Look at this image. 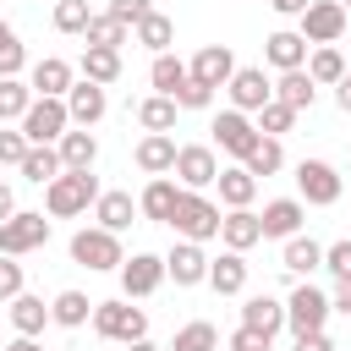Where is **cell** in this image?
<instances>
[{"label": "cell", "instance_id": "obj_1", "mask_svg": "<svg viewBox=\"0 0 351 351\" xmlns=\"http://www.w3.org/2000/svg\"><path fill=\"white\" fill-rule=\"evenodd\" d=\"M88 203H99V181H93V170H60V176L44 186V208H49L55 219L82 214Z\"/></svg>", "mask_w": 351, "mask_h": 351}, {"label": "cell", "instance_id": "obj_2", "mask_svg": "<svg viewBox=\"0 0 351 351\" xmlns=\"http://www.w3.org/2000/svg\"><path fill=\"white\" fill-rule=\"evenodd\" d=\"M93 329H99V340L132 346V340H148V313L132 307V302H99L93 307Z\"/></svg>", "mask_w": 351, "mask_h": 351}, {"label": "cell", "instance_id": "obj_3", "mask_svg": "<svg viewBox=\"0 0 351 351\" xmlns=\"http://www.w3.org/2000/svg\"><path fill=\"white\" fill-rule=\"evenodd\" d=\"M66 132H71V110H66V99H33V110L22 115V137H27L33 148L60 143Z\"/></svg>", "mask_w": 351, "mask_h": 351}, {"label": "cell", "instance_id": "obj_4", "mask_svg": "<svg viewBox=\"0 0 351 351\" xmlns=\"http://www.w3.org/2000/svg\"><path fill=\"white\" fill-rule=\"evenodd\" d=\"M219 219H225V214H219V203H208L203 192H181V203H176V219H170V225L181 230V241H197V247H203L208 236H219Z\"/></svg>", "mask_w": 351, "mask_h": 351}, {"label": "cell", "instance_id": "obj_5", "mask_svg": "<svg viewBox=\"0 0 351 351\" xmlns=\"http://www.w3.org/2000/svg\"><path fill=\"white\" fill-rule=\"evenodd\" d=\"M71 258L82 263V269H121L126 263V252H121V236L115 230H104V225H93V230H77L71 236Z\"/></svg>", "mask_w": 351, "mask_h": 351}, {"label": "cell", "instance_id": "obj_6", "mask_svg": "<svg viewBox=\"0 0 351 351\" xmlns=\"http://www.w3.org/2000/svg\"><path fill=\"white\" fill-rule=\"evenodd\" d=\"M329 313H335V307H329V296H324L318 285H296V291H291V302H285V324H291V335H296V340H302V335H318Z\"/></svg>", "mask_w": 351, "mask_h": 351}, {"label": "cell", "instance_id": "obj_7", "mask_svg": "<svg viewBox=\"0 0 351 351\" xmlns=\"http://www.w3.org/2000/svg\"><path fill=\"white\" fill-rule=\"evenodd\" d=\"M44 241H49V219L33 214V208H16V214L0 225V252H5V258H22V252H33V247H44Z\"/></svg>", "mask_w": 351, "mask_h": 351}, {"label": "cell", "instance_id": "obj_8", "mask_svg": "<svg viewBox=\"0 0 351 351\" xmlns=\"http://www.w3.org/2000/svg\"><path fill=\"white\" fill-rule=\"evenodd\" d=\"M225 88H230V110H241V115H258L263 104H274V82L263 77V66H236V77Z\"/></svg>", "mask_w": 351, "mask_h": 351}, {"label": "cell", "instance_id": "obj_9", "mask_svg": "<svg viewBox=\"0 0 351 351\" xmlns=\"http://www.w3.org/2000/svg\"><path fill=\"white\" fill-rule=\"evenodd\" d=\"M208 132H214V143H219V148H225L230 159H247V154H252V148L263 143V132H258V126H252V121H247L241 110H219Z\"/></svg>", "mask_w": 351, "mask_h": 351}, {"label": "cell", "instance_id": "obj_10", "mask_svg": "<svg viewBox=\"0 0 351 351\" xmlns=\"http://www.w3.org/2000/svg\"><path fill=\"white\" fill-rule=\"evenodd\" d=\"M296 186H302V197H307L313 208L340 203V176H335V165H324V159H302V165H296Z\"/></svg>", "mask_w": 351, "mask_h": 351}, {"label": "cell", "instance_id": "obj_11", "mask_svg": "<svg viewBox=\"0 0 351 351\" xmlns=\"http://www.w3.org/2000/svg\"><path fill=\"white\" fill-rule=\"evenodd\" d=\"M159 285H165V258H154V252H132V258L121 263V291H126V302L154 296Z\"/></svg>", "mask_w": 351, "mask_h": 351}, {"label": "cell", "instance_id": "obj_12", "mask_svg": "<svg viewBox=\"0 0 351 351\" xmlns=\"http://www.w3.org/2000/svg\"><path fill=\"white\" fill-rule=\"evenodd\" d=\"M340 33H346V5L340 0H313L302 11V38L307 44H335Z\"/></svg>", "mask_w": 351, "mask_h": 351}, {"label": "cell", "instance_id": "obj_13", "mask_svg": "<svg viewBox=\"0 0 351 351\" xmlns=\"http://www.w3.org/2000/svg\"><path fill=\"white\" fill-rule=\"evenodd\" d=\"M176 176H181V186H186V192H203V186H214V181H219V159H214V148H203V143H186V148L176 154Z\"/></svg>", "mask_w": 351, "mask_h": 351}, {"label": "cell", "instance_id": "obj_14", "mask_svg": "<svg viewBox=\"0 0 351 351\" xmlns=\"http://www.w3.org/2000/svg\"><path fill=\"white\" fill-rule=\"evenodd\" d=\"M186 71H192V82H203V88H225V82L236 77V55H230V44H203Z\"/></svg>", "mask_w": 351, "mask_h": 351}, {"label": "cell", "instance_id": "obj_15", "mask_svg": "<svg viewBox=\"0 0 351 351\" xmlns=\"http://www.w3.org/2000/svg\"><path fill=\"white\" fill-rule=\"evenodd\" d=\"M302 219H307V208H302L296 197H274V203H263V214H258L263 236H280V241L302 236Z\"/></svg>", "mask_w": 351, "mask_h": 351}, {"label": "cell", "instance_id": "obj_16", "mask_svg": "<svg viewBox=\"0 0 351 351\" xmlns=\"http://www.w3.org/2000/svg\"><path fill=\"white\" fill-rule=\"evenodd\" d=\"M165 274H170L176 285H203V280H208V258H203V247H197V241H176L170 258H165Z\"/></svg>", "mask_w": 351, "mask_h": 351}, {"label": "cell", "instance_id": "obj_17", "mask_svg": "<svg viewBox=\"0 0 351 351\" xmlns=\"http://www.w3.org/2000/svg\"><path fill=\"white\" fill-rule=\"evenodd\" d=\"M66 110H71V126H93V121H104V110H110V99H104V88L99 82H71V93H66Z\"/></svg>", "mask_w": 351, "mask_h": 351}, {"label": "cell", "instance_id": "obj_18", "mask_svg": "<svg viewBox=\"0 0 351 351\" xmlns=\"http://www.w3.org/2000/svg\"><path fill=\"white\" fill-rule=\"evenodd\" d=\"M181 192H186V186H176L170 176H154V181L143 186V197H137V208H143L148 219H159V225H170V219H176V203H181Z\"/></svg>", "mask_w": 351, "mask_h": 351}, {"label": "cell", "instance_id": "obj_19", "mask_svg": "<svg viewBox=\"0 0 351 351\" xmlns=\"http://www.w3.org/2000/svg\"><path fill=\"white\" fill-rule=\"evenodd\" d=\"M219 241H225L230 252H247V247H258V241H263V225H258V214H252V208H230V214L219 219Z\"/></svg>", "mask_w": 351, "mask_h": 351}, {"label": "cell", "instance_id": "obj_20", "mask_svg": "<svg viewBox=\"0 0 351 351\" xmlns=\"http://www.w3.org/2000/svg\"><path fill=\"white\" fill-rule=\"evenodd\" d=\"M263 55H269V66H280V71H302V66H307V38L280 27V33L263 38Z\"/></svg>", "mask_w": 351, "mask_h": 351}, {"label": "cell", "instance_id": "obj_21", "mask_svg": "<svg viewBox=\"0 0 351 351\" xmlns=\"http://www.w3.org/2000/svg\"><path fill=\"white\" fill-rule=\"evenodd\" d=\"M38 99H66L71 93V66L60 60V55H44L38 66H33V82H27Z\"/></svg>", "mask_w": 351, "mask_h": 351}, {"label": "cell", "instance_id": "obj_22", "mask_svg": "<svg viewBox=\"0 0 351 351\" xmlns=\"http://www.w3.org/2000/svg\"><path fill=\"white\" fill-rule=\"evenodd\" d=\"M241 324L274 340V335L285 329V302H274L269 291H263V296H247V307H241Z\"/></svg>", "mask_w": 351, "mask_h": 351}, {"label": "cell", "instance_id": "obj_23", "mask_svg": "<svg viewBox=\"0 0 351 351\" xmlns=\"http://www.w3.org/2000/svg\"><path fill=\"white\" fill-rule=\"evenodd\" d=\"M176 154H181V148H176L165 132H148V137L137 143V170H143V176H165V170H176Z\"/></svg>", "mask_w": 351, "mask_h": 351}, {"label": "cell", "instance_id": "obj_24", "mask_svg": "<svg viewBox=\"0 0 351 351\" xmlns=\"http://www.w3.org/2000/svg\"><path fill=\"white\" fill-rule=\"evenodd\" d=\"M214 186H219V203H225V208H247V203L258 197V176H252L247 165L219 170V181H214Z\"/></svg>", "mask_w": 351, "mask_h": 351}, {"label": "cell", "instance_id": "obj_25", "mask_svg": "<svg viewBox=\"0 0 351 351\" xmlns=\"http://www.w3.org/2000/svg\"><path fill=\"white\" fill-rule=\"evenodd\" d=\"M313 93H318V82L307 77V66H302V71H280V82H274V99H280V104H291L296 115H302V110H313Z\"/></svg>", "mask_w": 351, "mask_h": 351}, {"label": "cell", "instance_id": "obj_26", "mask_svg": "<svg viewBox=\"0 0 351 351\" xmlns=\"http://www.w3.org/2000/svg\"><path fill=\"white\" fill-rule=\"evenodd\" d=\"M55 154H60V165H66V170H93L99 143H93V132H88V126H77V132H66V137H60V148H55Z\"/></svg>", "mask_w": 351, "mask_h": 351}, {"label": "cell", "instance_id": "obj_27", "mask_svg": "<svg viewBox=\"0 0 351 351\" xmlns=\"http://www.w3.org/2000/svg\"><path fill=\"white\" fill-rule=\"evenodd\" d=\"M208 285H214L219 296H236V291L247 285V258H241V252H219V258L208 263Z\"/></svg>", "mask_w": 351, "mask_h": 351}, {"label": "cell", "instance_id": "obj_28", "mask_svg": "<svg viewBox=\"0 0 351 351\" xmlns=\"http://www.w3.org/2000/svg\"><path fill=\"white\" fill-rule=\"evenodd\" d=\"M93 307H99V302H88L82 291H60V296L49 302V318H55L60 329H82V324L93 318Z\"/></svg>", "mask_w": 351, "mask_h": 351}, {"label": "cell", "instance_id": "obj_29", "mask_svg": "<svg viewBox=\"0 0 351 351\" xmlns=\"http://www.w3.org/2000/svg\"><path fill=\"white\" fill-rule=\"evenodd\" d=\"M93 208H99V225H104V230H115V236H121V230L132 225V214H137L132 192H99V203H93Z\"/></svg>", "mask_w": 351, "mask_h": 351}, {"label": "cell", "instance_id": "obj_30", "mask_svg": "<svg viewBox=\"0 0 351 351\" xmlns=\"http://www.w3.org/2000/svg\"><path fill=\"white\" fill-rule=\"evenodd\" d=\"M280 263H285L291 274H313V269H324V247H318L313 236H291L285 252H280Z\"/></svg>", "mask_w": 351, "mask_h": 351}, {"label": "cell", "instance_id": "obj_31", "mask_svg": "<svg viewBox=\"0 0 351 351\" xmlns=\"http://www.w3.org/2000/svg\"><path fill=\"white\" fill-rule=\"evenodd\" d=\"M11 324H16V335H27V340H33V335L49 324V307H44V296H27V291H22V296L11 302Z\"/></svg>", "mask_w": 351, "mask_h": 351}, {"label": "cell", "instance_id": "obj_32", "mask_svg": "<svg viewBox=\"0 0 351 351\" xmlns=\"http://www.w3.org/2000/svg\"><path fill=\"white\" fill-rule=\"evenodd\" d=\"M33 99H38V93H33L27 82H16V77H0V126H5V121H22V115L33 110Z\"/></svg>", "mask_w": 351, "mask_h": 351}, {"label": "cell", "instance_id": "obj_33", "mask_svg": "<svg viewBox=\"0 0 351 351\" xmlns=\"http://www.w3.org/2000/svg\"><path fill=\"white\" fill-rule=\"evenodd\" d=\"M170 38H176V22H170L165 11H148V16L137 22V44H148L154 55H170Z\"/></svg>", "mask_w": 351, "mask_h": 351}, {"label": "cell", "instance_id": "obj_34", "mask_svg": "<svg viewBox=\"0 0 351 351\" xmlns=\"http://www.w3.org/2000/svg\"><path fill=\"white\" fill-rule=\"evenodd\" d=\"M307 77H313V82H335V88H340V82H346V55H340L335 44H318V49H313V60H307Z\"/></svg>", "mask_w": 351, "mask_h": 351}, {"label": "cell", "instance_id": "obj_35", "mask_svg": "<svg viewBox=\"0 0 351 351\" xmlns=\"http://www.w3.org/2000/svg\"><path fill=\"white\" fill-rule=\"evenodd\" d=\"M176 99H165V93H154V99H143L137 104V121H143V132H165L170 137V126H176Z\"/></svg>", "mask_w": 351, "mask_h": 351}, {"label": "cell", "instance_id": "obj_36", "mask_svg": "<svg viewBox=\"0 0 351 351\" xmlns=\"http://www.w3.org/2000/svg\"><path fill=\"white\" fill-rule=\"evenodd\" d=\"M82 77L88 82H115L121 77V49H82Z\"/></svg>", "mask_w": 351, "mask_h": 351}, {"label": "cell", "instance_id": "obj_37", "mask_svg": "<svg viewBox=\"0 0 351 351\" xmlns=\"http://www.w3.org/2000/svg\"><path fill=\"white\" fill-rule=\"evenodd\" d=\"M82 38H88V49H121V44H126V22H115V16L104 11V16H93V22H88V33H82Z\"/></svg>", "mask_w": 351, "mask_h": 351}, {"label": "cell", "instance_id": "obj_38", "mask_svg": "<svg viewBox=\"0 0 351 351\" xmlns=\"http://www.w3.org/2000/svg\"><path fill=\"white\" fill-rule=\"evenodd\" d=\"M60 170H66V165H60V154H55V148H27V159H22V176H27V181H38V186H49Z\"/></svg>", "mask_w": 351, "mask_h": 351}, {"label": "cell", "instance_id": "obj_39", "mask_svg": "<svg viewBox=\"0 0 351 351\" xmlns=\"http://www.w3.org/2000/svg\"><path fill=\"white\" fill-rule=\"evenodd\" d=\"M148 77H154V88H159L165 99H176V88H181V82H186L192 71H186V66H181L176 55H154V71H148Z\"/></svg>", "mask_w": 351, "mask_h": 351}, {"label": "cell", "instance_id": "obj_40", "mask_svg": "<svg viewBox=\"0 0 351 351\" xmlns=\"http://www.w3.org/2000/svg\"><path fill=\"white\" fill-rule=\"evenodd\" d=\"M214 346H219V329H214L208 318H197V324L176 329V346H170V351H214Z\"/></svg>", "mask_w": 351, "mask_h": 351}, {"label": "cell", "instance_id": "obj_41", "mask_svg": "<svg viewBox=\"0 0 351 351\" xmlns=\"http://www.w3.org/2000/svg\"><path fill=\"white\" fill-rule=\"evenodd\" d=\"M241 165H247L252 176H274V170L285 165V148H280V137H263V143H258V148H252Z\"/></svg>", "mask_w": 351, "mask_h": 351}, {"label": "cell", "instance_id": "obj_42", "mask_svg": "<svg viewBox=\"0 0 351 351\" xmlns=\"http://www.w3.org/2000/svg\"><path fill=\"white\" fill-rule=\"evenodd\" d=\"M88 22H93L88 0H55V27L60 33H88Z\"/></svg>", "mask_w": 351, "mask_h": 351}, {"label": "cell", "instance_id": "obj_43", "mask_svg": "<svg viewBox=\"0 0 351 351\" xmlns=\"http://www.w3.org/2000/svg\"><path fill=\"white\" fill-rule=\"evenodd\" d=\"M291 126H296V110H291V104L274 99V104L258 110V132H263V137H280V132H291Z\"/></svg>", "mask_w": 351, "mask_h": 351}, {"label": "cell", "instance_id": "obj_44", "mask_svg": "<svg viewBox=\"0 0 351 351\" xmlns=\"http://www.w3.org/2000/svg\"><path fill=\"white\" fill-rule=\"evenodd\" d=\"M22 60H27V49H22V38L0 22V77H16L22 71Z\"/></svg>", "mask_w": 351, "mask_h": 351}, {"label": "cell", "instance_id": "obj_45", "mask_svg": "<svg viewBox=\"0 0 351 351\" xmlns=\"http://www.w3.org/2000/svg\"><path fill=\"white\" fill-rule=\"evenodd\" d=\"M208 99H214V88H203V82H192V77L176 88V104H181V110H208Z\"/></svg>", "mask_w": 351, "mask_h": 351}, {"label": "cell", "instance_id": "obj_46", "mask_svg": "<svg viewBox=\"0 0 351 351\" xmlns=\"http://www.w3.org/2000/svg\"><path fill=\"white\" fill-rule=\"evenodd\" d=\"M27 148H33V143H27L22 132H0V165H16V170H22Z\"/></svg>", "mask_w": 351, "mask_h": 351}, {"label": "cell", "instance_id": "obj_47", "mask_svg": "<svg viewBox=\"0 0 351 351\" xmlns=\"http://www.w3.org/2000/svg\"><path fill=\"white\" fill-rule=\"evenodd\" d=\"M16 296H22V263L0 252V302H16Z\"/></svg>", "mask_w": 351, "mask_h": 351}, {"label": "cell", "instance_id": "obj_48", "mask_svg": "<svg viewBox=\"0 0 351 351\" xmlns=\"http://www.w3.org/2000/svg\"><path fill=\"white\" fill-rule=\"evenodd\" d=\"M148 11H154L148 0H110V16H115V22H126V27H137Z\"/></svg>", "mask_w": 351, "mask_h": 351}, {"label": "cell", "instance_id": "obj_49", "mask_svg": "<svg viewBox=\"0 0 351 351\" xmlns=\"http://www.w3.org/2000/svg\"><path fill=\"white\" fill-rule=\"evenodd\" d=\"M324 269H335L340 280H351V236L335 241V247H324Z\"/></svg>", "mask_w": 351, "mask_h": 351}, {"label": "cell", "instance_id": "obj_50", "mask_svg": "<svg viewBox=\"0 0 351 351\" xmlns=\"http://www.w3.org/2000/svg\"><path fill=\"white\" fill-rule=\"evenodd\" d=\"M230 351H269V335H258V329L241 324V329L230 335Z\"/></svg>", "mask_w": 351, "mask_h": 351}, {"label": "cell", "instance_id": "obj_51", "mask_svg": "<svg viewBox=\"0 0 351 351\" xmlns=\"http://www.w3.org/2000/svg\"><path fill=\"white\" fill-rule=\"evenodd\" d=\"M296 351H335V340L318 329V335H302V340H296Z\"/></svg>", "mask_w": 351, "mask_h": 351}, {"label": "cell", "instance_id": "obj_52", "mask_svg": "<svg viewBox=\"0 0 351 351\" xmlns=\"http://www.w3.org/2000/svg\"><path fill=\"white\" fill-rule=\"evenodd\" d=\"M329 307H335V313H346V318H351V280H340V291H335V296H329Z\"/></svg>", "mask_w": 351, "mask_h": 351}, {"label": "cell", "instance_id": "obj_53", "mask_svg": "<svg viewBox=\"0 0 351 351\" xmlns=\"http://www.w3.org/2000/svg\"><path fill=\"white\" fill-rule=\"evenodd\" d=\"M269 5H274V11H280V16H302V11H307V5H313V0H269Z\"/></svg>", "mask_w": 351, "mask_h": 351}, {"label": "cell", "instance_id": "obj_54", "mask_svg": "<svg viewBox=\"0 0 351 351\" xmlns=\"http://www.w3.org/2000/svg\"><path fill=\"white\" fill-rule=\"evenodd\" d=\"M11 214H16V197H11V186H5V181H0V225H5V219H11Z\"/></svg>", "mask_w": 351, "mask_h": 351}, {"label": "cell", "instance_id": "obj_55", "mask_svg": "<svg viewBox=\"0 0 351 351\" xmlns=\"http://www.w3.org/2000/svg\"><path fill=\"white\" fill-rule=\"evenodd\" d=\"M335 104H340V110L351 115V82H340V88H335Z\"/></svg>", "mask_w": 351, "mask_h": 351}, {"label": "cell", "instance_id": "obj_56", "mask_svg": "<svg viewBox=\"0 0 351 351\" xmlns=\"http://www.w3.org/2000/svg\"><path fill=\"white\" fill-rule=\"evenodd\" d=\"M5 351H44V346H38V340H27V335H16V340H11Z\"/></svg>", "mask_w": 351, "mask_h": 351}, {"label": "cell", "instance_id": "obj_57", "mask_svg": "<svg viewBox=\"0 0 351 351\" xmlns=\"http://www.w3.org/2000/svg\"><path fill=\"white\" fill-rule=\"evenodd\" d=\"M126 351H159V346H154V340H132Z\"/></svg>", "mask_w": 351, "mask_h": 351}, {"label": "cell", "instance_id": "obj_58", "mask_svg": "<svg viewBox=\"0 0 351 351\" xmlns=\"http://www.w3.org/2000/svg\"><path fill=\"white\" fill-rule=\"evenodd\" d=\"M346 82H351V66H346Z\"/></svg>", "mask_w": 351, "mask_h": 351}, {"label": "cell", "instance_id": "obj_59", "mask_svg": "<svg viewBox=\"0 0 351 351\" xmlns=\"http://www.w3.org/2000/svg\"><path fill=\"white\" fill-rule=\"evenodd\" d=\"M340 5H351V0H340Z\"/></svg>", "mask_w": 351, "mask_h": 351}]
</instances>
